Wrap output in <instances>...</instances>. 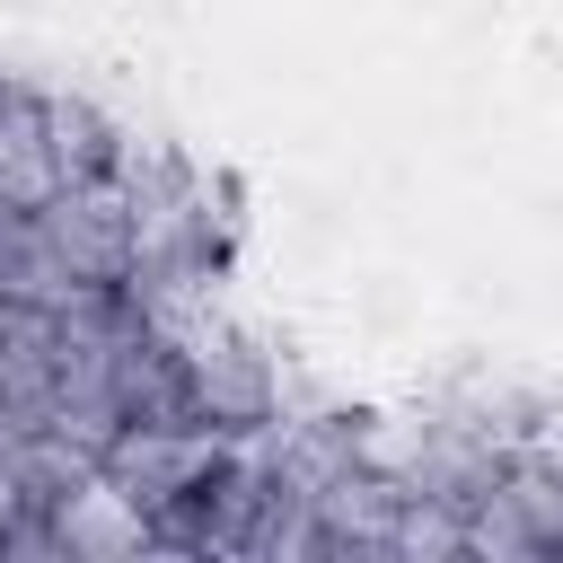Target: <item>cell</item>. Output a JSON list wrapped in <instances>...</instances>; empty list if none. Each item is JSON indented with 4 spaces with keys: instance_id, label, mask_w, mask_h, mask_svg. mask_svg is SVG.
Segmentation results:
<instances>
[{
    "instance_id": "cell-1",
    "label": "cell",
    "mask_w": 563,
    "mask_h": 563,
    "mask_svg": "<svg viewBox=\"0 0 563 563\" xmlns=\"http://www.w3.org/2000/svg\"><path fill=\"white\" fill-rule=\"evenodd\" d=\"M176 352H185V396H194L202 422L255 431V422L282 413V369H273V352H255V343H246L238 325H220L211 308H202L194 325H176Z\"/></svg>"
},
{
    "instance_id": "cell-2",
    "label": "cell",
    "mask_w": 563,
    "mask_h": 563,
    "mask_svg": "<svg viewBox=\"0 0 563 563\" xmlns=\"http://www.w3.org/2000/svg\"><path fill=\"white\" fill-rule=\"evenodd\" d=\"M44 229V246L88 282V290H123L132 282V202L114 176H88V185H62L26 211Z\"/></svg>"
},
{
    "instance_id": "cell-3",
    "label": "cell",
    "mask_w": 563,
    "mask_h": 563,
    "mask_svg": "<svg viewBox=\"0 0 563 563\" xmlns=\"http://www.w3.org/2000/svg\"><path fill=\"white\" fill-rule=\"evenodd\" d=\"M220 457H229V431L202 422V413H185V422H123L97 466H106L141 510H167V501H185Z\"/></svg>"
},
{
    "instance_id": "cell-4",
    "label": "cell",
    "mask_w": 563,
    "mask_h": 563,
    "mask_svg": "<svg viewBox=\"0 0 563 563\" xmlns=\"http://www.w3.org/2000/svg\"><path fill=\"white\" fill-rule=\"evenodd\" d=\"M44 528H53V554H70V563H123V554H150L158 537H150V510L97 466L88 484H70L62 501H44Z\"/></svg>"
},
{
    "instance_id": "cell-5",
    "label": "cell",
    "mask_w": 563,
    "mask_h": 563,
    "mask_svg": "<svg viewBox=\"0 0 563 563\" xmlns=\"http://www.w3.org/2000/svg\"><path fill=\"white\" fill-rule=\"evenodd\" d=\"M79 299H97L53 246H44V229L18 211V220H0V308H44V317H70Z\"/></svg>"
},
{
    "instance_id": "cell-6",
    "label": "cell",
    "mask_w": 563,
    "mask_h": 563,
    "mask_svg": "<svg viewBox=\"0 0 563 563\" xmlns=\"http://www.w3.org/2000/svg\"><path fill=\"white\" fill-rule=\"evenodd\" d=\"M114 150H123L114 114H97L88 97H44V158H53V176H62V185L114 176Z\"/></svg>"
},
{
    "instance_id": "cell-7",
    "label": "cell",
    "mask_w": 563,
    "mask_h": 563,
    "mask_svg": "<svg viewBox=\"0 0 563 563\" xmlns=\"http://www.w3.org/2000/svg\"><path fill=\"white\" fill-rule=\"evenodd\" d=\"M26 510H35V493H26V475H18V449L0 440V537H9Z\"/></svg>"
},
{
    "instance_id": "cell-8",
    "label": "cell",
    "mask_w": 563,
    "mask_h": 563,
    "mask_svg": "<svg viewBox=\"0 0 563 563\" xmlns=\"http://www.w3.org/2000/svg\"><path fill=\"white\" fill-rule=\"evenodd\" d=\"M0 325H9V308H0Z\"/></svg>"
}]
</instances>
